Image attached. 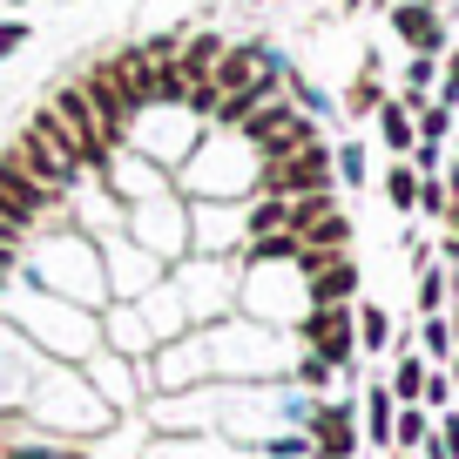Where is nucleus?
Returning <instances> with one entry per match:
<instances>
[{"label":"nucleus","mask_w":459,"mask_h":459,"mask_svg":"<svg viewBox=\"0 0 459 459\" xmlns=\"http://www.w3.org/2000/svg\"><path fill=\"white\" fill-rule=\"evenodd\" d=\"M446 203H453V196H446V183H439V176H419V210H412V216H432V223H439V216H446Z\"/></svg>","instance_id":"obj_23"},{"label":"nucleus","mask_w":459,"mask_h":459,"mask_svg":"<svg viewBox=\"0 0 459 459\" xmlns=\"http://www.w3.org/2000/svg\"><path fill=\"white\" fill-rule=\"evenodd\" d=\"M48 115H55V129H61V135L74 143V162H82V169H88V176L101 183V176L115 169V162H108L115 149L101 143V122H95V108H88L82 82H61V88H48Z\"/></svg>","instance_id":"obj_1"},{"label":"nucleus","mask_w":459,"mask_h":459,"mask_svg":"<svg viewBox=\"0 0 459 459\" xmlns=\"http://www.w3.org/2000/svg\"><path fill=\"white\" fill-rule=\"evenodd\" d=\"M412 135L419 143H446V135H453V108H446V101H426V108L412 115Z\"/></svg>","instance_id":"obj_19"},{"label":"nucleus","mask_w":459,"mask_h":459,"mask_svg":"<svg viewBox=\"0 0 459 459\" xmlns=\"http://www.w3.org/2000/svg\"><path fill=\"white\" fill-rule=\"evenodd\" d=\"M304 439H311L317 459H351L365 446V432H359V412H351V405H311Z\"/></svg>","instance_id":"obj_6"},{"label":"nucleus","mask_w":459,"mask_h":459,"mask_svg":"<svg viewBox=\"0 0 459 459\" xmlns=\"http://www.w3.org/2000/svg\"><path fill=\"white\" fill-rule=\"evenodd\" d=\"M392 419H399V399L385 392V378L378 385H365V446H378V453H392Z\"/></svg>","instance_id":"obj_10"},{"label":"nucleus","mask_w":459,"mask_h":459,"mask_svg":"<svg viewBox=\"0 0 459 459\" xmlns=\"http://www.w3.org/2000/svg\"><path fill=\"white\" fill-rule=\"evenodd\" d=\"M338 7H344V14H365V7H372V0H338Z\"/></svg>","instance_id":"obj_30"},{"label":"nucleus","mask_w":459,"mask_h":459,"mask_svg":"<svg viewBox=\"0 0 459 459\" xmlns=\"http://www.w3.org/2000/svg\"><path fill=\"white\" fill-rule=\"evenodd\" d=\"M446 399H453V378L432 365V372H426V392H419V405H426V412H446Z\"/></svg>","instance_id":"obj_24"},{"label":"nucleus","mask_w":459,"mask_h":459,"mask_svg":"<svg viewBox=\"0 0 459 459\" xmlns=\"http://www.w3.org/2000/svg\"><path fill=\"white\" fill-rule=\"evenodd\" d=\"M351 317H359V359H378L392 344V317L385 304H351Z\"/></svg>","instance_id":"obj_12"},{"label":"nucleus","mask_w":459,"mask_h":459,"mask_svg":"<svg viewBox=\"0 0 459 459\" xmlns=\"http://www.w3.org/2000/svg\"><path fill=\"white\" fill-rule=\"evenodd\" d=\"M419 351H426V365H446V359L459 351V344H453V325H446V311L419 325Z\"/></svg>","instance_id":"obj_18"},{"label":"nucleus","mask_w":459,"mask_h":459,"mask_svg":"<svg viewBox=\"0 0 459 459\" xmlns=\"http://www.w3.org/2000/svg\"><path fill=\"white\" fill-rule=\"evenodd\" d=\"M298 378H304V385L317 392V385H331V365L317 359V351H304V359H298Z\"/></svg>","instance_id":"obj_26"},{"label":"nucleus","mask_w":459,"mask_h":459,"mask_svg":"<svg viewBox=\"0 0 459 459\" xmlns=\"http://www.w3.org/2000/svg\"><path fill=\"white\" fill-rule=\"evenodd\" d=\"M7 7H28V0H7Z\"/></svg>","instance_id":"obj_34"},{"label":"nucleus","mask_w":459,"mask_h":459,"mask_svg":"<svg viewBox=\"0 0 459 459\" xmlns=\"http://www.w3.org/2000/svg\"><path fill=\"white\" fill-rule=\"evenodd\" d=\"M0 203H7L14 216H28V223H41L48 210H61L55 189H41V183H34V176L21 169L14 156H7V149H0Z\"/></svg>","instance_id":"obj_7"},{"label":"nucleus","mask_w":459,"mask_h":459,"mask_svg":"<svg viewBox=\"0 0 459 459\" xmlns=\"http://www.w3.org/2000/svg\"><path fill=\"white\" fill-rule=\"evenodd\" d=\"M426 372H432V365L426 359H399V365H392V399H399V405H419V392H426Z\"/></svg>","instance_id":"obj_17"},{"label":"nucleus","mask_w":459,"mask_h":459,"mask_svg":"<svg viewBox=\"0 0 459 459\" xmlns=\"http://www.w3.org/2000/svg\"><path fill=\"white\" fill-rule=\"evenodd\" d=\"M446 325H453V344H459V311H453V317H446Z\"/></svg>","instance_id":"obj_33"},{"label":"nucleus","mask_w":459,"mask_h":459,"mask_svg":"<svg viewBox=\"0 0 459 459\" xmlns=\"http://www.w3.org/2000/svg\"><path fill=\"white\" fill-rule=\"evenodd\" d=\"M385 203L399 216L419 210V169H412V162H385Z\"/></svg>","instance_id":"obj_15"},{"label":"nucleus","mask_w":459,"mask_h":459,"mask_svg":"<svg viewBox=\"0 0 459 459\" xmlns=\"http://www.w3.org/2000/svg\"><path fill=\"white\" fill-rule=\"evenodd\" d=\"M298 331L331 372H351V365H359V317H351V304H311Z\"/></svg>","instance_id":"obj_3"},{"label":"nucleus","mask_w":459,"mask_h":459,"mask_svg":"<svg viewBox=\"0 0 459 459\" xmlns=\"http://www.w3.org/2000/svg\"><path fill=\"white\" fill-rule=\"evenodd\" d=\"M28 48V21H0V61Z\"/></svg>","instance_id":"obj_27"},{"label":"nucleus","mask_w":459,"mask_h":459,"mask_svg":"<svg viewBox=\"0 0 459 459\" xmlns=\"http://www.w3.org/2000/svg\"><path fill=\"white\" fill-rule=\"evenodd\" d=\"M432 101L459 108V41H446V55H439V95H432Z\"/></svg>","instance_id":"obj_22"},{"label":"nucleus","mask_w":459,"mask_h":459,"mask_svg":"<svg viewBox=\"0 0 459 459\" xmlns=\"http://www.w3.org/2000/svg\"><path fill=\"white\" fill-rule=\"evenodd\" d=\"M304 244L290 230H271V237H250V271H271V264H298Z\"/></svg>","instance_id":"obj_13"},{"label":"nucleus","mask_w":459,"mask_h":459,"mask_svg":"<svg viewBox=\"0 0 459 459\" xmlns=\"http://www.w3.org/2000/svg\"><path fill=\"white\" fill-rule=\"evenodd\" d=\"M439 237H453V244H459V196L446 203V216H439Z\"/></svg>","instance_id":"obj_28"},{"label":"nucleus","mask_w":459,"mask_h":459,"mask_svg":"<svg viewBox=\"0 0 459 459\" xmlns=\"http://www.w3.org/2000/svg\"><path fill=\"white\" fill-rule=\"evenodd\" d=\"M446 298H453L446 271H432V264H426V271H419V311H426V317H439V311H446Z\"/></svg>","instance_id":"obj_21"},{"label":"nucleus","mask_w":459,"mask_h":459,"mask_svg":"<svg viewBox=\"0 0 459 459\" xmlns=\"http://www.w3.org/2000/svg\"><path fill=\"white\" fill-rule=\"evenodd\" d=\"M0 271L14 277V271H21V250H7V244H0Z\"/></svg>","instance_id":"obj_29"},{"label":"nucleus","mask_w":459,"mask_h":459,"mask_svg":"<svg viewBox=\"0 0 459 459\" xmlns=\"http://www.w3.org/2000/svg\"><path fill=\"white\" fill-rule=\"evenodd\" d=\"M446 365H453V372H446V378H453V392H459V351H453V359H446Z\"/></svg>","instance_id":"obj_31"},{"label":"nucleus","mask_w":459,"mask_h":459,"mask_svg":"<svg viewBox=\"0 0 459 459\" xmlns=\"http://www.w3.org/2000/svg\"><path fill=\"white\" fill-rule=\"evenodd\" d=\"M378 135H385V156H392V162H405V156L419 149V135H412V115L399 108V95H385V101H378Z\"/></svg>","instance_id":"obj_11"},{"label":"nucleus","mask_w":459,"mask_h":459,"mask_svg":"<svg viewBox=\"0 0 459 459\" xmlns=\"http://www.w3.org/2000/svg\"><path fill=\"white\" fill-rule=\"evenodd\" d=\"M392 459H405V453H392Z\"/></svg>","instance_id":"obj_35"},{"label":"nucleus","mask_w":459,"mask_h":459,"mask_svg":"<svg viewBox=\"0 0 459 459\" xmlns=\"http://www.w3.org/2000/svg\"><path fill=\"white\" fill-rule=\"evenodd\" d=\"M331 189H338L331 143H311V149H298V156H284V162H271V169H257V196L298 203V196H331Z\"/></svg>","instance_id":"obj_2"},{"label":"nucleus","mask_w":459,"mask_h":459,"mask_svg":"<svg viewBox=\"0 0 459 459\" xmlns=\"http://www.w3.org/2000/svg\"><path fill=\"white\" fill-rule=\"evenodd\" d=\"M385 28L405 55H446V7L439 0H392Z\"/></svg>","instance_id":"obj_4"},{"label":"nucleus","mask_w":459,"mask_h":459,"mask_svg":"<svg viewBox=\"0 0 459 459\" xmlns=\"http://www.w3.org/2000/svg\"><path fill=\"white\" fill-rule=\"evenodd\" d=\"M0 459H82V453H68V446H34V439H21V446H0Z\"/></svg>","instance_id":"obj_25"},{"label":"nucleus","mask_w":459,"mask_h":459,"mask_svg":"<svg viewBox=\"0 0 459 459\" xmlns=\"http://www.w3.org/2000/svg\"><path fill=\"white\" fill-rule=\"evenodd\" d=\"M304 459H317V453H304Z\"/></svg>","instance_id":"obj_36"},{"label":"nucleus","mask_w":459,"mask_h":459,"mask_svg":"<svg viewBox=\"0 0 459 459\" xmlns=\"http://www.w3.org/2000/svg\"><path fill=\"white\" fill-rule=\"evenodd\" d=\"M432 439V412L426 405H399V419H392V453H412V446Z\"/></svg>","instance_id":"obj_14"},{"label":"nucleus","mask_w":459,"mask_h":459,"mask_svg":"<svg viewBox=\"0 0 459 459\" xmlns=\"http://www.w3.org/2000/svg\"><path fill=\"white\" fill-rule=\"evenodd\" d=\"M298 277H304V298H311V304H359V284H365V271L351 264V250H338V257L304 250Z\"/></svg>","instance_id":"obj_5"},{"label":"nucleus","mask_w":459,"mask_h":459,"mask_svg":"<svg viewBox=\"0 0 459 459\" xmlns=\"http://www.w3.org/2000/svg\"><path fill=\"white\" fill-rule=\"evenodd\" d=\"M298 244H304V250H317V257H338V250H351V216L331 203L317 223H304V230H298Z\"/></svg>","instance_id":"obj_9"},{"label":"nucleus","mask_w":459,"mask_h":459,"mask_svg":"<svg viewBox=\"0 0 459 459\" xmlns=\"http://www.w3.org/2000/svg\"><path fill=\"white\" fill-rule=\"evenodd\" d=\"M7 284H14V277H7V271H0V304H7Z\"/></svg>","instance_id":"obj_32"},{"label":"nucleus","mask_w":459,"mask_h":459,"mask_svg":"<svg viewBox=\"0 0 459 459\" xmlns=\"http://www.w3.org/2000/svg\"><path fill=\"white\" fill-rule=\"evenodd\" d=\"M331 169H338L344 189H359L365 176H372V169H365V143H338V149H331Z\"/></svg>","instance_id":"obj_20"},{"label":"nucleus","mask_w":459,"mask_h":459,"mask_svg":"<svg viewBox=\"0 0 459 459\" xmlns=\"http://www.w3.org/2000/svg\"><path fill=\"white\" fill-rule=\"evenodd\" d=\"M271 230H290V203L284 196H257L244 210V237H271Z\"/></svg>","instance_id":"obj_16"},{"label":"nucleus","mask_w":459,"mask_h":459,"mask_svg":"<svg viewBox=\"0 0 459 459\" xmlns=\"http://www.w3.org/2000/svg\"><path fill=\"white\" fill-rule=\"evenodd\" d=\"M223 34H210V28H203V34H183V48H176V61H169V68L176 74H183V82H210V68H216V61H223Z\"/></svg>","instance_id":"obj_8"}]
</instances>
